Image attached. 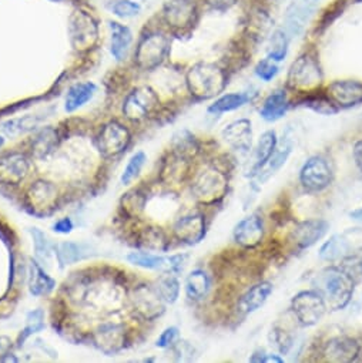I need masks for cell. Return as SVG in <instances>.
I'll use <instances>...</instances> for the list:
<instances>
[{
    "instance_id": "cell-1",
    "label": "cell",
    "mask_w": 362,
    "mask_h": 363,
    "mask_svg": "<svg viewBox=\"0 0 362 363\" xmlns=\"http://www.w3.org/2000/svg\"><path fill=\"white\" fill-rule=\"evenodd\" d=\"M229 84L227 72L209 62H200L192 66L186 73V86L193 99L206 101L221 96Z\"/></svg>"
},
{
    "instance_id": "cell-2",
    "label": "cell",
    "mask_w": 362,
    "mask_h": 363,
    "mask_svg": "<svg viewBox=\"0 0 362 363\" xmlns=\"http://www.w3.org/2000/svg\"><path fill=\"white\" fill-rule=\"evenodd\" d=\"M356 281L339 265L324 268L315 279V289L324 296L328 309H345L353 295Z\"/></svg>"
},
{
    "instance_id": "cell-3",
    "label": "cell",
    "mask_w": 362,
    "mask_h": 363,
    "mask_svg": "<svg viewBox=\"0 0 362 363\" xmlns=\"http://www.w3.org/2000/svg\"><path fill=\"white\" fill-rule=\"evenodd\" d=\"M324 84V72L315 52L301 53L290 66L285 87L297 94H309L321 90Z\"/></svg>"
},
{
    "instance_id": "cell-4",
    "label": "cell",
    "mask_w": 362,
    "mask_h": 363,
    "mask_svg": "<svg viewBox=\"0 0 362 363\" xmlns=\"http://www.w3.org/2000/svg\"><path fill=\"white\" fill-rule=\"evenodd\" d=\"M229 193V178L217 167H206L192 181V196L202 206H216Z\"/></svg>"
},
{
    "instance_id": "cell-5",
    "label": "cell",
    "mask_w": 362,
    "mask_h": 363,
    "mask_svg": "<svg viewBox=\"0 0 362 363\" xmlns=\"http://www.w3.org/2000/svg\"><path fill=\"white\" fill-rule=\"evenodd\" d=\"M170 36L161 30H153L144 35L136 49L134 62L138 69L151 72L160 67L170 55Z\"/></svg>"
},
{
    "instance_id": "cell-6",
    "label": "cell",
    "mask_w": 362,
    "mask_h": 363,
    "mask_svg": "<svg viewBox=\"0 0 362 363\" xmlns=\"http://www.w3.org/2000/svg\"><path fill=\"white\" fill-rule=\"evenodd\" d=\"M200 18L197 0H168L163 6V21L175 35H186L193 30Z\"/></svg>"
},
{
    "instance_id": "cell-7",
    "label": "cell",
    "mask_w": 362,
    "mask_h": 363,
    "mask_svg": "<svg viewBox=\"0 0 362 363\" xmlns=\"http://www.w3.org/2000/svg\"><path fill=\"white\" fill-rule=\"evenodd\" d=\"M334 168L325 155H312L300 169V184L309 194H319L334 183Z\"/></svg>"
},
{
    "instance_id": "cell-8",
    "label": "cell",
    "mask_w": 362,
    "mask_h": 363,
    "mask_svg": "<svg viewBox=\"0 0 362 363\" xmlns=\"http://www.w3.org/2000/svg\"><path fill=\"white\" fill-rule=\"evenodd\" d=\"M290 309L300 326L311 328L321 322L328 306L324 296L317 289H305L292 296Z\"/></svg>"
},
{
    "instance_id": "cell-9",
    "label": "cell",
    "mask_w": 362,
    "mask_h": 363,
    "mask_svg": "<svg viewBox=\"0 0 362 363\" xmlns=\"http://www.w3.org/2000/svg\"><path fill=\"white\" fill-rule=\"evenodd\" d=\"M26 208L36 217L50 216L57 208L59 193L55 184L45 179H38L26 193Z\"/></svg>"
},
{
    "instance_id": "cell-10",
    "label": "cell",
    "mask_w": 362,
    "mask_h": 363,
    "mask_svg": "<svg viewBox=\"0 0 362 363\" xmlns=\"http://www.w3.org/2000/svg\"><path fill=\"white\" fill-rule=\"evenodd\" d=\"M158 96L151 87H137L124 99L123 114L130 121H143L158 108Z\"/></svg>"
},
{
    "instance_id": "cell-11",
    "label": "cell",
    "mask_w": 362,
    "mask_h": 363,
    "mask_svg": "<svg viewBox=\"0 0 362 363\" xmlns=\"http://www.w3.org/2000/svg\"><path fill=\"white\" fill-rule=\"evenodd\" d=\"M187 255L178 254V255H158L151 252H130L127 255V261L136 267L160 271L163 274H178L183 271L186 264Z\"/></svg>"
},
{
    "instance_id": "cell-12",
    "label": "cell",
    "mask_w": 362,
    "mask_h": 363,
    "mask_svg": "<svg viewBox=\"0 0 362 363\" xmlns=\"http://www.w3.org/2000/svg\"><path fill=\"white\" fill-rule=\"evenodd\" d=\"M172 234L177 241L186 245H197L206 238L207 223L202 213H189L175 220Z\"/></svg>"
},
{
    "instance_id": "cell-13",
    "label": "cell",
    "mask_w": 362,
    "mask_h": 363,
    "mask_svg": "<svg viewBox=\"0 0 362 363\" xmlns=\"http://www.w3.org/2000/svg\"><path fill=\"white\" fill-rule=\"evenodd\" d=\"M99 39V29L93 18L77 12L70 19V42L77 52H89Z\"/></svg>"
},
{
    "instance_id": "cell-14",
    "label": "cell",
    "mask_w": 362,
    "mask_h": 363,
    "mask_svg": "<svg viewBox=\"0 0 362 363\" xmlns=\"http://www.w3.org/2000/svg\"><path fill=\"white\" fill-rule=\"evenodd\" d=\"M329 231V224L325 220H305L298 223L290 233V242L297 251H305L318 244Z\"/></svg>"
},
{
    "instance_id": "cell-15",
    "label": "cell",
    "mask_w": 362,
    "mask_h": 363,
    "mask_svg": "<svg viewBox=\"0 0 362 363\" xmlns=\"http://www.w3.org/2000/svg\"><path fill=\"white\" fill-rule=\"evenodd\" d=\"M131 303L138 316L146 320H154L164 313L165 302L161 299L154 285H138L133 289Z\"/></svg>"
},
{
    "instance_id": "cell-16",
    "label": "cell",
    "mask_w": 362,
    "mask_h": 363,
    "mask_svg": "<svg viewBox=\"0 0 362 363\" xmlns=\"http://www.w3.org/2000/svg\"><path fill=\"white\" fill-rule=\"evenodd\" d=\"M130 131L119 121L104 124L97 135V148L104 157H116L121 154L130 144Z\"/></svg>"
},
{
    "instance_id": "cell-17",
    "label": "cell",
    "mask_w": 362,
    "mask_h": 363,
    "mask_svg": "<svg viewBox=\"0 0 362 363\" xmlns=\"http://www.w3.org/2000/svg\"><path fill=\"white\" fill-rule=\"evenodd\" d=\"M31 172V160L26 154L12 151L0 155V184L19 186Z\"/></svg>"
},
{
    "instance_id": "cell-18",
    "label": "cell",
    "mask_w": 362,
    "mask_h": 363,
    "mask_svg": "<svg viewBox=\"0 0 362 363\" xmlns=\"http://www.w3.org/2000/svg\"><path fill=\"white\" fill-rule=\"evenodd\" d=\"M319 0H292L285 12V32L290 38H298L318 11Z\"/></svg>"
},
{
    "instance_id": "cell-19",
    "label": "cell",
    "mask_w": 362,
    "mask_h": 363,
    "mask_svg": "<svg viewBox=\"0 0 362 363\" xmlns=\"http://www.w3.org/2000/svg\"><path fill=\"white\" fill-rule=\"evenodd\" d=\"M264 238V220L258 213H253L240 220L233 231L234 242L244 250L257 248Z\"/></svg>"
},
{
    "instance_id": "cell-20",
    "label": "cell",
    "mask_w": 362,
    "mask_h": 363,
    "mask_svg": "<svg viewBox=\"0 0 362 363\" xmlns=\"http://www.w3.org/2000/svg\"><path fill=\"white\" fill-rule=\"evenodd\" d=\"M325 93L339 110L362 104V82L359 80H334L327 86Z\"/></svg>"
},
{
    "instance_id": "cell-21",
    "label": "cell",
    "mask_w": 362,
    "mask_h": 363,
    "mask_svg": "<svg viewBox=\"0 0 362 363\" xmlns=\"http://www.w3.org/2000/svg\"><path fill=\"white\" fill-rule=\"evenodd\" d=\"M361 343L355 337L335 336L322 345V357L328 362L351 363L359 357Z\"/></svg>"
},
{
    "instance_id": "cell-22",
    "label": "cell",
    "mask_w": 362,
    "mask_h": 363,
    "mask_svg": "<svg viewBox=\"0 0 362 363\" xmlns=\"http://www.w3.org/2000/svg\"><path fill=\"white\" fill-rule=\"evenodd\" d=\"M226 144L238 152L247 154L253 150V123L248 118H238L227 124L221 133Z\"/></svg>"
},
{
    "instance_id": "cell-23",
    "label": "cell",
    "mask_w": 362,
    "mask_h": 363,
    "mask_svg": "<svg viewBox=\"0 0 362 363\" xmlns=\"http://www.w3.org/2000/svg\"><path fill=\"white\" fill-rule=\"evenodd\" d=\"M292 151H294V137H292L291 131L287 130V133L281 138H278L277 147H275L271 158L268 160V162L264 165V168L256 177L257 184H264L273 175H275L285 165V162L288 161Z\"/></svg>"
},
{
    "instance_id": "cell-24",
    "label": "cell",
    "mask_w": 362,
    "mask_h": 363,
    "mask_svg": "<svg viewBox=\"0 0 362 363\" xmlns=\"http://www.w3.org/2000/svg\"><path fill=\"white\" fill-rule=\"evenodd\" d=\"M93 343L100 352L114 354L126 345V329L119 323H103L94 330Z\"/></svg>"
},
{
    "instance_id": "cell-25",
    "label": "cell",
    "mask_w": 362,
    "mask_h": 363,
    "mask_svg": "<svg viewBox=\"0 0 362 363\" xmlns=\"http://www.w3.org/2000/svg\"><path fill=\"white\" fill-rule=\"evenodd\" d=\"M273 291H274V286L268 281H261L258 284H254L238 298L237 312L243 316L257 312L260 308L265 305Z\"/></svg>"
},
{
    "instance_id": "cell-26",
    "label": "cell",
    "mask_w": 362,
    "mask_h": 363,
    "mask_svg": "<svg viewBox=\"0 0 362 363\" xmlns=\"http://www.w3.org/2000/svg\"><path fill=\"white\" fill-rule=\"evenodd\" d=\"M190 168H192V161L170 151L161 162V168H160L161 181H164L167 184H181L189 177Z\"/></svg>"
},
{
    "instance_id": "cell-27",
    "label": "cell",
    "mask_w": 362,
    "mask_h": 363,
    "mask_svg": "<svg viewBox=\"0 0 362 363\" xmlns=\"http://www.w3.org/2000/svg\"><path fill=\"white\" fill-rule=\"evenodd\" d=\"M291 108V100L287 89H277L270 93L261 104L260 116L267 123H274L281 120Z\"/></svg>"
},
{
    "instance_id": "cell-28",
    "label": "cell",
    "mask_w": 362,
    "mask_h": 363,
    "mask_svg": "<svg viewBox=\"0 0 362 363\" xmlns=\"http://www.w3.org/2000/svg\"><path fill=\"white\" fill-rule=\"evenodd\" d=\"M352 251H353V247H352L351 238L348 237V233H342V234H334L329 240H327L324 245L319 248L318 255L321 261L335 264L352 255L353 254Z\"/></svg>"
},
{
    "instance_id": "cell-29",
    "label": "cell",
    "mask_w": 362,
    "mask_h": 363,
    "mask_svg": "<svg viewBox=\"0 0 362 363\" xmlns=\"http://www.w3.org/2000/svg\"><path fill=\"white\" fill-rule=\"evenodd\" d=\"M110 29V53L116 62L126 60L131 42L133 35L130 29L119 22H109Z\"/></svg>"
},
{
    "instance_id": "cell-30",
    "label": "cell",
    "mask_w": 362,
    "mask_h": 363,
    "mask_svg": "<svg viewBox=\"0 0 362 363\" xmlns=\"http://www.w3.org/2000/svg\"><path fill=\"white\" fill-rule=\"evenodd\" d=\"M278 143L277 133L274 130H267L265 133L261 134V137L257 141V145L254 148V162L251 167V178H256L258 172L264 168V165L268 162L271 158L275 147Z\"/></svg>"
},
{
    "instance_id": "cell-31",
    "label": "cell",
    "mask_w": 362,
    "mask_h": 363,
    "mask_svg": "<svg viewBox=\"0 0 362 363\" xmlns=\"http://www.w3.org/2000/svg\"><path fill=\"white\" fill-rule=\"evenodd\" d=\"M185 289L190 301L200 302L209 295L212 289V277L209 275L207 271L197 268L187 275Z\"/></svg>"
},
{
    "instance_id": "cell-32",
    "label": "cell",
    "mask_w": 362,
    "mask_h": 363,
    "mask_svg": "<svg viewBox=\"0 0 362 363\" xmlns=\"http://www.w3.org/2000/svg\"><path fill=\"white\" fill-rule=\"evenodd\" d=\"M253 97H254V94L250 91L223 94V96H219V99L207 108V111L214 116L231 113V111H236V110L244 107L246 104H248L253 100Z\"/></svg>"
},
{
    "instance_id": "cell-33",
    "label": "cell",
    "mask_w": 362,
    "mask_h": 363,
    "mask_svg": "<svg viewBox=\"0 0 362 363\" xmlns=\"http://www.w3.org/2000/svg\"><path fill=\"white\" fill-rule=\"evenodd\" d=\"M294 104L297 107L308 108L321 116H334L339 111V108L331 101V99L327 96V93L321 91V90L309 93V94H304Z\"/></svg>"
},
{
    "instance_id": "cell-34",
    "label": "cell",
    "mask_w": 362,
    "mask_h": 363,
    "mask_svg": "<svg viewBox=\"0 0 362 363\" xmlns=\"http://www.w3.org/2000/svg\"><path fill=\"white\" fill-rule=\"evenodd\" d=\"M56 286L52 277L46 274L38 261H31L29 264V292L33 296L49 295Z\"/></svg>"
},
{
    "instance_id": "cell-35",
    "label": "cell",
    "mask_w": 362,
    "mask_h": 363,
    "mask_svg": "<svg viewBox=\"0 0 362 363\" xmlns=\"http://www.w3.org/2000/svg\"><path fill=\"white\" fill-rule=\"evenodd\" d=\"M59 144V134L53 127H45L31 140V151L36 158L50 155Z\"/></svg>"
},
{
    "instance_id": "cell-36",
    "label": "cell",
    "mask_w": 362,
    "mask_h": 363,
    "mask_svg": "<svg viewBox=\"0 0 362 363\" xmlns=\"http://www.w3.org/2000/svg\"><path fill=\"white\" fill-rule=\"evenodd\" d=\"M170 151L189 161H193L200 152V144L189 130H180L172 135Z\"/></svg>"
},
{
    "instance_id": "cell-37",
    "label": "cell",
    "mask_w": 362,
    "mask_h": 363,
    "mask_svg": "<svg viewBox=\"0 0 362 363\" xmlns=\"http://www.w3.org/2000/svg\"><path fill=\"white\" fill-rule=\"evenodd\" d=\"M96 84L90 83V82H84V83H76L75 86H72L66 94V100H65V108L67 113H73L76 110H79L80 107H83L84 104H87L93 96L96 94Z\"/></svg>"
},
{
    "instance_id": "cell-38",
    "label": "cell",
    "mask_w": 362,
    "mask_h": 363,
    "mask_svg": "<svg viewBox=\"0 0 362 363\" xmlns=\"http://www.w3.org/2000/svg\"><path fill=\"white\" fill-rule=\"evenodd\" d=\"M55 252H56L60 267H67V265H73L75 262L87 258L90 255V247H87L84 244L66 241V242L56 245Z\"/></svg>"
},
{
    "instance_id": "cell-39",
    "label": "cell",
    "mask_w": 362,
    "mask_h": 363,
    "mask_svg": "<svg viewBox=\"0 0 362 363\" xmlns=\"http://www.w3.org/2000/svg\"><path fill=\"white\" fill-rule=\"evenodd\" d=\"M290 36L284 29H277L271 33L268 39V49H267V57L273 59L277 63H281L288 56L290 49Z\"/></svg>"
},
{
    "instance_id": "cell-40",
    "label": "cell",
    "mask_w": 362,
    "mask_h": 363,
    "mask_svg": "<svg viewBox=\"0 0 362 363\" xmlns=\"http://www.w3.org/2000/svg\"><path fill=\"white\" fill-rule=\"evenodd\" d=\"M29 233H31L32 240H33L35 255H36L38 262L42 264V265H49L52 258H53V254H55L53 244L50 242L48 235L42 230H39L36 227L31 228Z\"/></svg>"
},
{
    "instance_id": "cell-41",
    "label": "cell",
    "mask_w": 362,
    "mask_h": 363,
    "mask_svg": "<svg viewBox=\"0 0 362 363\" xmlns=\"http://www.w3.org/2000/svg\"><path fill=\"white\" fill-rule=\"evenodd\" d=\"M140 245L147 251L164 252L168 248V238L161 228L148 227L140 234Z\"/></svg>"
},
{
    "instance_id": "cell-42",
    "label": "cell",
    "mask_w": 362,
    "mask_h": 363,
    "mask_svg": "<svg viewBox=\"0 0 362 363\" xmlns=\"http://www.w3.org/2000/svg\"><path fill=\"white\" fill-rule=\"evenodd\" d=\"M39 120L35 116H26V117H21V118H12L5 121L2 125H0V130L11 138H16L28 131H32L36 128Z\"/></svg>"
},
{
    "instance_id": "cell-43",
    "label": "cell",
    "mask_w": 362,
    "mask_h": 363,
    "mask_svg": "<svg viewBox=\"0 0 362 363\" xmlns=\"http://www.w3.org/2000/svg\"><path fill=\"white\" fill-rule=\"evenodd\" d=\"M154 286L167 305L174 303L180 296V282L174 274H164Z\"/></svg>"
},
{
    "instance_id": "cell-44",
    "label": "cell",
    "mask_w": 362,
    "mask_h": 363,
    "mask_svg": "<svg viewBox=\"0 0 362 363\" xmlns=\"http://www.w3.org/2000/svg\"><path fill=\"white\" fill-rule=\"evenodd\" d=\"M147 161V155L143 152V151H137L136 154H133L121 174V184L123 186H130L133 181L140 175L144 164Z\"/></svg>"
},
{
    "instance_id": "cell-45",
    "label": "cell",
    "mask_w": 362,
    "mask_h": 363,
    "mask_svg": "<svg viewBox=\"0 0 362 363\" xmlns=\"http://www.w3.org/2000/svg\"><path fill=\"white\" fill-rule=\"evenodd\" d=\"M45 329V312L43 309H35V311H31L26 316V325L18 339L19 345H23V342L35 335V333H39L40 330Z\"/></svg>"
},
{
    "instance_id": "cell-46",
    "label": "cell",
    "mask_w": 362,
    "mask_h": 363,
    "mask_svg": "<svg viewBox=\"0 0 362 363\" xmlns=\"http://www.w3.org/2000/svg\"><path fill=\"white\" fill-rule=\"evenodd\" d=\"M109 11L121 19H130L141 12V6L134 0H111L109 4Z\"/></svg>"
},
{
    "instance_id": "cell-47",
    "label": "cell",
    "mask_w": 362,
    "mask_h": 363,
    "mask_svg": "<svg viewBox=\"0 0 362 363\" xmlns=\"http://www.w3.org/2000/svg\"><path fill=\"white\" fill-rule=\"evenodd\" d=\"M270 339H271V345L275 346V349L280 352V354H287L291 350V347L294 346V336L290 332H287L284 328H280V326H274L271 329Z\"/></svg>"
},
{
    "instance_id": "cell-48",
    "label": "cell",
    "mask_w": 362,
    "mask_h": 363,
    "mask_svg": "<svg viewBox=\"0 0 362 363\" xmlns=\"http://www.w3.org/2000/svg\"><path fill=\"white\" fill-rule=\"evenodd\" d=\"M254 73L256 76L263 80L264 83H270L273 82L278 73H280V66L277 62H274L273 59L270 57H265L263 60H260L254 69Z\"/></svg>"
},
{
    "instance_id": "cell-49",
    "label": "cell",
    "mask_w": 362,
    "mask_h": 363,
    "mask_svg": "<svg viewBox=\"0 0 362 363\" xmlns=\"http://www.w3.org/2000/svg\"><path fill=\"white\" fill-rule=\"evenodd\" d=\"M172 356L178 362H192L196 354L194 346L187 340H177L171 347Z\"/></svg>"
},
{
    "instance_id": "cell-50",
    "label": "cell",
    "mask_w": 362,
    "mask_h": 363,
    "mask_svg": "<svg viewBox=\"0 0 362 363\" xmlns=\"http://www.w3.org/2000/svg\"><path fill=\"white\" fill-rule=\"evenodd\" d=\"M178 328L177 326H168L165 328L161 335L155 340V346L160 349H168L178 340Z\"/></svg>"
},
{
    "instance_id": "cell-51",
    "label": "cell",
    "mask_w": 362,
    "mask_h": 363,
    "mask_svg": "<svg viewBox=\"0 0 362 363\" xmlns=\"http://www.w3.org/2000/svg\"><path fill=\"white\" fill-rule=\"evenodd\" d=\"M123 206L128 214H137L138 211L143 210L144 200L140 197L138 193H131L127 194L126 199H123Z\"/></svg>"
},
{
    "instance_id": "cell-52",
    "label": "cell",
    "mask_w": 362,
    "mask_h": 363,
    "mask_svg": "<svg viewBox=\"0 0 362 363\" xmlns=\"http://www.w3.org/2000/svg\"><path fill=\"white\" fill-rule=\"evenodd\" d=\"M203 4L212 11L226 12L234 8L238 4V0H203Z\"/></svg>"
},
{
    "instance_id": "cell-53",
    "label": "cell",
    "mask_w": 362,
    "mask_h": 363,
    "mask_svg": "<svg viewBox=\"0 0 362 363\" xmlns=\"http://www.w3.org/2000/svg\"><path fill=\"white\" fill-rule=\"evenodd\" d=\"M75 228V224L72 223L70 218L65 217V218H60L59 221H56L53 225H52V230L57 234H70Z\"/></svg>"
},
{
    "instance_id": "cell-54",
    "label": "cell",
    "mask_w": 362,
    "mask_h": 363,
    "mask_svg": "<svg viewBox=\"0 0 362 363\" xmlns=\"http://www.w3.org/2000/svg\"><path fill=\"white\" fill-rule=\"evenodd\" d=\"M352 158L355 162V167L362 174V138L356 140L352 145Z\"/></svg>"
},
{
    "instance_id": "cell-55",
    "label": "cell",
    "mask_w": 362,
    "mask_h": 363,
    "mask_svg": "<svg viewBox=\"0 0 362 363\" xmlns=\"http://www.w3.org/2000/svg\"><path fill=\"white\" fill-rule=\"evenodd\" d=\"M12 347V342L9 337L6 336H0V362H2V359L9 354V350Z\"/></svg>"
},
{
    "instance_id": "cell-56",
    "label": "cell",
    "mask_w": 362,
    "mask_h": 363,
    "mask_svg": "<svg viewBox=\"0 0 362 363\" xmlns=\"http://www.w3.org/2000/svg\"><path fill=\"white\" fill-rule=\"evenodd\" d=\"M265 356H267V352H265L264 349H257V350L251 354L250 362H251V363H264Z\"/></svg>"
},
{
    "instance_id": "cell-57",
    "label": "cell",
    "mask_w": 362,
    "mask_h": 363,
    "mask_svg": "<svg viewBox=\"0 0 362 363\" xmlns=\"http://www.w3.org/2000/svg\"><path fill=\"white\" fill-rule=\"evenodd\" d=\"M283 362H284V359L275 353H267V356L264 359V363H283Z\"/></svg>"
},
{
    "instance_id": "cell-58",
    "label": "cell",
    "mask_w": 362,
    "mask_h": 363,
    "mask_svg": "<svg viewBox=\"0 0 362 363\" xmlns=\"http://www.w3.org/2000/svg\"><path fill=\"white\" fill-rule=\"evenodd\" d=\"M349 218L362 225V207H359V208L351 211V213H349Z\"/></svg>"
},
{
    "instance_id": "cell-59",
    "label": "cell",
    "mask_w": 362,
    "mask_h": 363,
    "mask_svg": "<svg viewBox=\"0 0 362 363\" xmlns=\"http://www.w3.org/2000/svg\"><path fill=\"white\" fill-rule=\"evenodd\" d=\"M5 145V138L2 137V135H0V148H2Z\"/></svg>"
}]
</instances>
